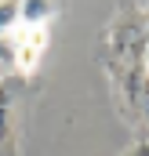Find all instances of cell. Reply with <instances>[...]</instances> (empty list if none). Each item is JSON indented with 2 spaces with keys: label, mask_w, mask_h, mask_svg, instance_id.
<instances>
[{
  "label": "cell",
  "mask_w": 149,
  "mask_h": 156,
  "mask_svg": "<svg viewBox=\"0 0 149 156\" xmlns=\"http://www.w3.org/2000/svg\"><path fill=\"white\" fill-rule=\"evenodd\" d=\"M7 40V51H11V69L18 76H33L37 66L47 55V44H51V26H18Z\"/></svg>",
  "instance_id": "obj_1"
},
{
  "label": "cell",
  "mask_w": 149,
  "mask_h": 156,
  "mask_svg": "<svg viewBox=\"0 0 149 156\" xmlns=\"http://www.w3.org/2000/svg\"><path fill=\"white\" fill-rule=\"evenodd\" d=\"M0 156H18V94L0 80Z\"/></svg>",
  "instance_id": "obj_2"
},
{
  "label": "cell",
  "mask_w": 149,
  "mask_h": 156,
  "mask_svg": "<svg viewBox=\"0 0 149 156\" xmlns=\"http://www.w3.org/2000/svg\"><path fill=\"white\" fill-rule=\"evenodd\" d=\"M58 4L55 0H22V15H18V26H51Z\"/></svg>",
  "instance_id": "obj_3"
},
{
  "label": "cell",
  "mask_w": 149,
  "mask_h": 156,
  "mask_svg": "<svg viewBox=\"0 0 149 156\" xmlns=\"http://www.w3.org/2000/svg\"><path fill=\"white\" fill-rule=\"evenodd\" d=\"M18 15H22V0H0V40L18 29Z\"/></svg>",
  "instance_id": "obj_4"
},
{
  "label": "cell",
  "mask_w": 149,
  "mask_h": 156,
  "mask_svg": "<svg viewBox=\"0 0 149 156\" xmlns=\"http://www.w3.org/2000/svg\"><path fill=\"white\" fill-rule=\"evenodd\" d=\"M124 156H149V138H142V142H135V145H131V149H127Z\"/></svg>",
  "instance_id": "obj_5"
},
{
  "label": "cell",
  "mask_w": 149,
  "mask_h": 156,
  "mask_svg": "<svg viewBox=\"0 0 149 156\" xmlns=\"http://www.w3.org/2000/svg\"><path fill=\"white\" fill-rule=\"evenodd\" d=\"M142 73H146V83H149V44H146V51H142Z\"/></svg>",
  "instance_id": "obj_6"
},
{
  "label": "cell",
  "mask_w": 149,
  "mask_h": 156,
  "mask_svg": "<svg viewBox=\"0 0 149 156\" xmlns=\"http://www.w3.org/2000/svg\"><path fill=\"white\" fill-rule=\"evenodd\" d=\"M146 37H149V15H146Z\"/></svg>",
  "instance_id": "obj_7"
},
{
  "label": "cell",
  "mask_w": 149,
  "mask_h": 156,
  "mask_svg": "<svg viewBox=\"0 0 149 156\" xmlns=\"http://www.w3.org/2000/svg\"><path fill=\"white\" fill-rule=\"evenodd\" d=\"M0 73H4V69H0Z\"/></svg>",
  "instance_id": "obj_8"
}]
</instances>
